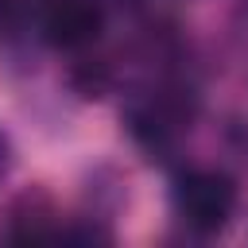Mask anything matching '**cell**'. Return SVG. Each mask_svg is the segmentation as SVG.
Wrapping results in <instances>:
<instances>
[{"instance_id":"cell-1","label":"cell","mask_w":248,"mask_h":248,"mask_svg":"<svg viewBox=\"0 0 248 248\" xmlns=\"http://www.w3.org/2000/svg\"><path fill=\"white\" fill-rule=\"evenodd\" d=\"M174 205H178V217L194 229V232H217L229 217H232V205H236V190L225 174L217 170H194L178 182V194H174Z\"/></svg>"},{"instance_id":"cell-2","label":"cell","mask_w":248,"mask_h":248,"mask_svg":"<svg viewBox=\"0 0 248 248\" xmlns=\"http://www.w3.org/2000/svg\"><path fill=\"white\" fill-rule=\"evenodd\" d=\"M105 27V12L93 4V0H54L46 19H43V31L54 46L62 50H78V46H89Z\"/></svg>"}]
</instances>
